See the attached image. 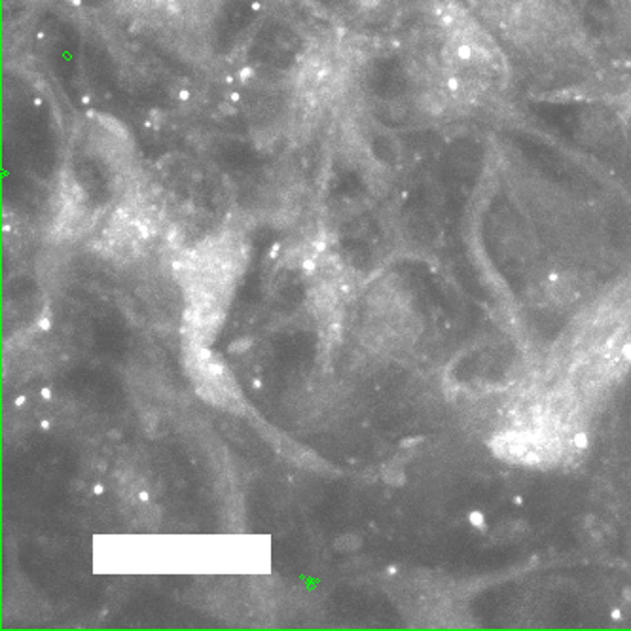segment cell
I'll return each mask as SVG.
<instances>
[{
	"mask_svg": "<svg viewBox=\"0 0 631 631\" xmlns=\"http://www.w3.org/2000/svg\"><path fill=\"white\" fill-rule=\"evenodd\" d=\"M472 521H474V523H481L483 519H481L480 514H472Z\"/></svg>",
	"mask_w": 631,
	"mask_h": 631,
	"instance_id": "6da1fadb",
	"label": "cell"
}]
</instances>
